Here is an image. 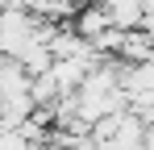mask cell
Here are the masks:
<instances>
[{
    "instance_id": "cell-1",
    "label": "cell",
    "mask_w": 154,
    "mask_h": 150,
    "mask_svg": "<svg viewBox=\"0 0 154 150\" xmlns=\"http://www.w3.org/2000/svg\"><path fill=\"white\" fill-rule=\"evenodd\" d=\"M67 29H71L75 38H83V42H92V38H100L104 29H108V17L100 13V4H83V8H75V13H71Z\"/></svg>"
},
{
    "instance_id": "cell-2",
    "label": "cell",
    "mask_w": 154,
    "mask_h": 150,
    "mask_svg": "<svg viewBox=\"0 0 154 150\" xmlns=\"http://www.w3.org/2000/svg\"><path fill=\"white\" fill-rule=\"evenodd\" d=\"M0 150H29V146L17 138V129H0Z\"/></svg>"
},
{
    "instance_id": "cell-3",
    "label": "cell",
    "mask_w": 154,
    "mask_h": 150,
    "mask_svg": "<svg viewBox=\"0 0 154 150\" xmlns=\"http://www.w3.org/2000/svg\"><path fill=\"white\" fill-rule=\"evenodd\" d=\"M46 150H50V146H46Z\"/></svg>"
}]
</instances>
